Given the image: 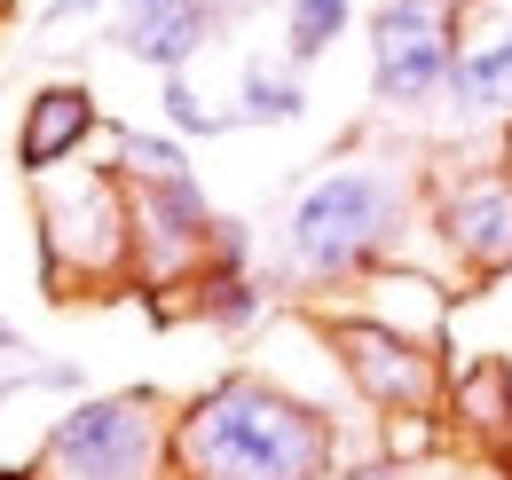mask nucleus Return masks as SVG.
I'll list each match as a JSON object with an SVG mask.
<instances>
[{"mask_svg":"<svg viewBox=\"0 0 512 480\" xmlns=\"http://www.w3.org/2000/svg\"><path fill=\"white\" fill-rule=\"evenodd\" d=\"M426 221V166H410L402 150L386 158H331L308 174L284 205L276 260H268V292H339V284H371L410 252V229Z\"/></svg>","mask_w":512,"mask_h":480,"instance_id":"obj_1","label":"nucleus"},{"mask_svg":"<svg viewBox=\"0 0 512 480\" xmlns=\"http://www.w3.org/2000/svg\"><path fill=\"white\" fill-rule=\"evenodd\" d=\"M347 465V425L276 370L229 362L190 402H174V480H331Z\"/></svg>","mask_w":512,"mask_h":480,"instance_id":"obj_2","label":"nucleus"},{"mask_svg":"<svg viewBox=\"0 0 512 480\" xmlns=\"http://www.w3.org/2000/svg\"><path fill=\"white\" fill-rule=\"evenodd\" d=\"M32 260L40 292L71 307L79 292H134V189L119 166H64L32 181Z\"/></svg>","mask_w":512,"mask_h":480,"instance_id":"obj_3","label":"nucleus"},{"mask_svg":"<svg viewBox=\"0 0 512 480\" xmlns=\"http://www.w3.org/2000/svg\"><path fill=\"white\" fill-rule=\"evenodd\" d=\"M323 347H331V370L339 386L371 410L379 425H410V418H442V386H449V347L442 331H410L394 315H339V307H316L308 315Z\"/></svg>","mask_w":512,"mask_h":480,"instance_id":"obj_4","label":"nucleus"},{"mask_svg":"<svg viewBox=\"0 0 512 480\" xmlns=\"http://www.w3.org/2000/svg\"><path fill=\"white\" fill-rule=\"evenodd\" d=\"M40 480H174V402L158 386L79 394L32 441Z\"/></svg>","mask_w":512,"mask_h":480,"instance_id":"obj_5","label":"nucleus"},{"mask_svg":"<svg viewBox=\"0 0 512 480\" xmlns=\"http://www.w3.org/2000/svg\"><path fill=\"white\" fill-rule=\"evenodd\" d=\"M363 40H371V103L386 119H418L426 103H442L473 40V0H379L363 16Z\"/></svg>","mask_w":512,"mask_h":480,"instance_id":"obj_6","label":"nucleus"},{"mask_svg":"<svg viewBox=\"0 0 512 480\" xmlns=\"http://www.w3.org/2000/svg\"><path fill=\"white\" fill-rule=\"evenodd\" d=\"M426 229L465 276V300L512 276V174L505 166H426Z\"/></svg>","mask_w":512,"mask_h":480,"instance_id":"obj_7","label":"nucleus"},{"mask_svg":"<svg viewBox=\"0 0 512 480\" xmlns=\"http://www.w3.org/2000/svg\"><path fill=\"white\" fill-rule=\"evenodd\" d=\"M134 189V292H182L205 276V252H213V197L197 174L174 181H127Z\"/></svg>","mask_w":512,"mask_h":480,"instance_id":"obj_8","label":"nucleus"},{"mask_svg":"<svg viewBox=\"0 0 512 480\" xmlns=\"http://www.w3.org/2000/svg\"><path fill=\"white\" fill-rule=\"evenodd\" d=\"M213 32H229V8H213V0H127L119 16H111V48L142 71H190L205 48H213Z\"/></svg>","mask_w":512,"mask_h":480,"instance_id":"obj_9","label":"nucleus"},{"mask_svg":"<svg viewBox=\"0 0 512 480\" xmlns=\"http://www.w3.org/2000/svg\"><path fill=\"white\" fill-rule=\"evenodd\" d=\"M95 134H103L95 87H87V79H40V87L24 95V119H16V174L24 181L64 174Z\"/></svg>","mask_w":512,"mask_h":480,"instance_id":"obj_10","label":"nucleus"},{"mask_svg":"<svg viewBox=\"0 0 512 480\" xmlns=\"http://www.w3.org/2000/svg\"><path fill=\"white\" fill-rule=\"evenodd\" d=\"M442 425L449 441L481 465L512 449V362L505 355H473V362H449V386H442Z\"/></svg>","mask_w":512,"mask_h":480,"instance_id":"obj_11","label":"nucleus"},{"mask_svg":"<svg viewBox=\"0 0 512 480\" xmlns=\"http://www.w3.org/2000/svg\"><path fill=\"white\" fill-rule=\"evenodd\" d=\"M442 111H449V126H505L512 119V16L465 40V56H457V71L442 87Z\"/></svg>","mask_w":512,"mask_h":480,"instance_id":"obj_12","label":"nucleus"},{"mask_svg":"<svg viewBox=\"0 0 512 480\" xmlns=\"http://www.w3.org/2000/svg\"><path fill=\"white\" fill-rule=\"evenodd\" d=\"M308 119V71H292V63L276 56H253L245 63V79H237V126H300Z\"/></svg>","mask_w":512,"mask_h":480,"instance_id":"obj_13","label":"nucleus"},{"mask_svg":"<svg viewBox=\"0 0 512 480\" xmlns=\"http://www.w3.org/2000/svg\"><path fill=\"white\" fill-rule=\"evenodd\" d=\"M268 284L260 276H197L190 284V323H205V331H221V339H245V331H260L268 323Z\"/></svg>","mask_w":512,"mask_h":480,"instance_id":"obj_14","label":"nucleus"},{"mask_svg":"<svg viewBox=\"0 0 512 480\" xmlns=\"http://www.w3.org/2000/svg\"><path fill=\"white\" fill-rule=\"evenodd\" d=\"M347 24H355V0H284V63L292 71L323 63L347 40Z\"/></svg>","mask_w":512,"mask_h":480,"instance_id":"obj_15","label":"nucleus"},{"mask_svg":"<svg viewBox=\"0 0 512 480\" xmlns=\"http://www.w3.org/2000/svg\"><path fill=\"white\" fill-rule=\"evenodd\" d=\"M111 166L127 181H174L190 174V142L174 126H111Z\"/></svg>","mask_w":512,"mask_h":480,"instance_id":"obj_16","label":"nucleus"},{"mask_svg":"<svg viewBox=\"0 0 512 480\" xmlns=\"http://www.w3.org/2000/svg\"><path fill=\"white\" fill-rule=\"evenodd\" d=\"M158 119L174 126L182 142H221V134H237V111H213V103L190 87V71H166V79H158Z\"/></svg>","mask_w":512,"mask_h":480,"instance_id":"obj_17","label":"nucleus"},{"mask_svg":"<svg viewBox=\"0 0 512 480\" xmlns=\"http://www.w3.org/2000/svg\"><path fill=\"white\" fill-rule=\"evenodd\" d=\"M253 252H260L253 221L245 213H221L213 221V252H205V276H253Z\"/></svg>","mask_w":512,"mask_h":480,"instance_id":"obj_18","label":"nucleus"},{"mask_svg":"<svg viewBox=\"0 0 512 480\" xmlns=\"http://www.w3.org/2000/svg\"><path fill=\"white\" fill-rule=\"evenodd\" d=\"M331 480H426L418 465H394V457H347Z\"/></svg>","mask_w":512,"mask_h":480,"instance_id":"obj_19","label":"nucleus"},{"mask_svg":"<svg viewBox=\"0 0 512 480\" xmlns=\"http://www.w3.org/2000/svg\"><path fill=\"white\" fill-rule=\"evenodd\" d=\"M111 8H119V0H40V24H71V16L95 24V16H111Z\"/></svg>","mask_w":512,"mask_h":480,"instance_id":"obj_20","label":"nucleus"},{"mask_svg":"<svg viewBox=\"0 0 512 480\" xmlns=\"http://www.w3.org/2000/svg\"><path fill=\"white\" fill-rule=\"evenodd\" d=\"M0 355H24V339H16V323L0 315Z\"/></svg>","mask_w":512,"mask_h":480,"instance_id":"obj_21","label":"nucleus"},{"mask_svg":"<svg viewBox=\"0 0 512 480\" xmlns=\"http://www.w3.org/2000/svg\"><path fill=\"white\" fill-rule=\"evenodd\" d=\"M0 480H40V465L24 457V465H0Z\"/></svg>","mask_w":512,"mask_h":480,"instance_id":"obj_22","label":"nucleus"}]
</instances>
